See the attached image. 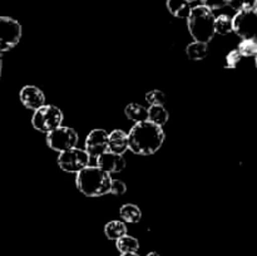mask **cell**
<instances>
[{
  "label": "cell",
  "instance_id": "obj_4",
  "mask_svg": "<svg viewBox=\"0 0 257 256\" xmlns=\"http://www.w3.org/2000/svg\"><path fill=\"white\" fill-rule=\"evenodd\" d=\"M63 112L53 104H44L34 110L32 118L33 127L42 133H49L62 125Z\"/></svg>",
  "mask_w": 257,
  "mask_h": 256
},
{
  "label": "cell",
  "instance_id": "obj_26",
  "mask_svg": "<svg viewBox=\"0 0 257 256\" xmlns=\"http://www.w3.org/2000/svg\"><path fill=\"white\" fill-rule=\"evenodd\" d=\"M200 2L202 3V5L207 7L208 9L217 10V9H222L223 7H226L230 0H200Z\"/></svg>",
  "mask_w": 257,
  "mask_h": 256
},
{
  "label": "cell",
  "instance_id": "obj_25",
  "mask_svg": "<svg viewBox=\"0 0 257 256\" xmlns=\"http://www.w3.org/2000/svg\"><path fill=\"white\" fill-rule=\"evenodd\" d=\"M125 191H127V186L123 181L120 180H113L110 181V187H109V193L114 196H122L124 195Z\"/></svg>",
  "mask_w": 257,
  "mask_h": 256
},
{
  "label": "cell",
  "instance_id": "obj_14",
  "mask_svg": "<svg viewBox=\"0 0 257 256\" xmlns=\"http://www.w3.org/2000/svg\"><path fill=\"white\" fill-rule=\"evenodd\" d=\"M104 235L109 240H118L122 236L127 235V225L123 221L113 220L105 223L104 226Z\"/></svg>",
  "mask_w": 257,
  "mask_h": 256
},
{
  "label": "cell",
  "instance_id": "obj_29",
  "mask_svg": "<svg viewBox=\"0 0 257 256\" xmlns=\"http://www.w3.org/2000/svg\"><path fill=\"white\" fill-rule=\"evenodd\" d=\"M146 256H161V255L158 252H156V251H152V252L147 253V255H146Z\"/></svg>",
  "mask_w": 257,
  "mask_h": 256
},
{
  "label": "cell",
  "instance_id": "obj_22",
  "mask_svg": "<svg viewBox=\"0 0 257 256\" xmlns=\"http://www.w3.org/2000/svg\"><path fill=\"white\" fill-rule=\"evenodd\" d=\"M227 5L236 12L255 10L257 7V0H230Z\"/></svg>",
  "mask_w": 257,
  "mask_h": 256
},
{
  "label": "cell",
  "instance_id": "obj_5",
  "mask_svg": "<svg viewBox=\"0 0 257 256\" xmlns=\"http://www.w3.org/2000/svg\"><path fill=\"white\" fill-rule=\"evenodd\" d=\"M22 25L10 17H0V53L14 49L22 39Z\"/></svg>",
  "mask_w": 257,
  "mask_h": 256
},
{
  "label": "cell",
  "instance_id": "obj_9",
  "mask_svg": "<svg viewBox=\"0 0 257 256\" xmlns=\"http://www.w3.org/2000/svg\"><path fill=\"white\" fill-rule=\"evenodd\" d=\"M108 135L107 131L102 128H97L89 132V135L85 138V152L89 155V157H99L102 153L108 151Z\"/></svg>",
  "mask_w": 257,
  "mask_h": 256
},
{
  "label": "cell",
  "instance_id": "obj_1",
  "mask_svg": "<svg viewBox=\"0 0 257 256\" xmlns=\"http://www.w3.org/2000/svg\"><path fill=\"white\" fill-rule=\"evenodd\" d=\"M128 150L138 156H151L165 142V132L161 125L150 120L137 122L128 133Z\"/></svg>",
  "mask_w": 257,
  "mask_h": 256
},
{
  "label": "cell",
  "instance_id": "obj_23",
  "mask_svg": "<svg viewBox=\"0 0 257 256\" xmlns=\"http://www.w3.org/2000/svg\"><path fill=\"white\" fill-rule=\"evenodd\" d=\"M146 100L150 105H163L166 102V95L162 90L153 89L146 93Z\"/></svg>",
  "mask_w": 257,
  "mask_h": 256
},
{
  "label": "cell",
  "instance_id": "obj_19",
  "mask_svg": "<svg viewBox=\"0 0 257 256\" xmlns=\"http://www.w3.org/2000/svg\"><path fill=\"white\" fill-rule=\"evenodd\" d=\"M168 117H170V114H168V110L166 109L165 105H151L148 108L147 120L155 123V124L162 127L167 123Z\"/></svg>",
  "mask_w": 257,
  "mask_h": 256
},
{
  "label": "cell",
  "instance_id": "obj_27",
  "mask_svg": "<svg viewBox=\"0 0 257 256\" xmlns=\"http://www.w3.org/2000/svg\"><path fill=\"white\" fill-rule=\"evenodd\" d=\"M3 55H4V53H0V79H2L3 74Z\"/></svg>",
  "mask_w": 257,
  "mask_h": 256
},
{
  "label": "cell",
  "instance_id": "obj_24",
  "mask_svg": "<svg viewBox=\"0 0 257 256\" xmlns=\"http://www.w3.org/2000/svg\"><path fill=\"white\" fill-rule=\"evenodd\" d=\"M242 59V55L238 53L237 49L231 50L227 55H226V64L225 68H228V69H233V68L237 67L238 63Z\"/></svg>",
  "mask_w": 257,
  "mask_h": 256
},
{
  "label": "cell",
  "instance_id": "obj_15",
  "mask_svg": "<svg viewBox=\"0 0 257 256\" xmlns=\"http://www.w3.org/2000/svg\"><path fill=\"white\" fill-rule=\"evenodd\" d=\"M124 114L128 119L135 120L136 123L143 122V120H147L148 118V108L142 104H138V103H130L124 108Z\"/></svg>",
  "mask_w": 257,
  "mask_h": 256
},
{
  "label": "cell",
  "instance_id": "obj_11",
  "mask_svg": "<svg viewBox=\"0 0 257 256\" xmlns=\"http://www.w3.org/2000/svg\"><path fill=\"white\" fill-rule=\"evenodd\" d=\"M97 166L100 170L110 173H119L124 170L125 160L123 158V155H117L107 151L102 153L99 157H97Z\"/></svg>",
  "mask_w": 257,
  "mask_h": 256
},
{
  "label": "cell",
  "instance_id": "obj_28",
  "mask_svg": "<svg viewBox=\"0 0 257 256\" xmlns=\"http://www.w3.org/2000/svg\"><path fill=\"white\" fill-rule=\"evenodd\" d=\"M120 256H141L137 252H130V253H120Z\"/></svg>",
  "mask_w": 257,
  "mask_h": 256
},
{
  "label": "cell",
  "instance_id": "obj_12",
  "mask_svg": "<svg viewBox=\"0 0 257 256\" xmlns=\"http://www.w3.org/2000/svg\"><path fill=\"white\" fill-rule=\"evenodd\" d=\"M128 150V136L124 131L114 130L108 135V151L123 155Z\"/></svg>",
  "mask_w": 257,
  "mask_h": 256
},
{
  "label": "cell",
  "instance_id": "obj_30",
  "mask_svg": "<svg viewBox=\"0 0 257 256\" xmlns=\"http://www.w3.org/2000/svg\"><path fill=\"white\" fill-rule=\"evenodd\" d=\"M186 2H187V3H190V4H191V3H195V2H198V0H186Z\"/></svg>",
  "mask_w": 257,
  "mask_h": 256
},
{
  "label": "cell",
  "instance_id": "obj_17",
  "mask_svg": "<svg viewBox=\"0 0 257 256\" xmlns=\"http://www.w3.org/2000/svg\"><path fill=\"white\" fill-rule=\"evenodd\" d=\"M119 216L120 218H123V221L128 223H137L140 222L141 218H142V212H141L140 207L137 205H133V203H125L120 207L119 210Z\"/></svg>",
  "mask_w": 257,
  "mask_h": 256
},
{
  "label": "cell",
  "instance_id": "obj_21",
  "mask_svg": "<svg viewBox=\"0 0 257 256\" xmlns=\"http://www.w3.org/2000/svg\"><path fill=\"white\" fill-rule=\"evenodd\" d=\"M237 50L242 57H255L257 53L256 38H252V39H242V42L238 44Z\"/></svg>",
  "mask_w": 257,
  "mask_h": 256
},
{
  "label": "cell",
  "instance_id": "obj_3",
  "mask_svg": "<svg viewBox=\"0 0 257 256\" xmlns=\"http://www.w3.org/2000/svg\"><path fill=\"white\" fill-rule=\"evenodd\" d=\"M215 19L212 10L205 5L191 8L187 17V28L196 42L210 43L215 37Z\"/></svg>",
  "mask_w": 257,
  "mask_h": 256
},
{
  "label": "cell",
  "instance_id": "obj_16",
  "mask_svg": "<svg viewBox=\"0 0 257 256\" xmlns=\"http://www.w3.org/2000/svg\"><path fill=\"white\" fill-rule=\"evenodd\" d=\"M186 54L191 60H202L208 54V44L202 42H192L186 48Z\"/></svg>",
  "mask_w": 257,
  "mask_h": 256
},
{
  "label": "cell",
  "instance_id": "obj_10",
  "mask_svg": "<svg viewBox=\"0 0 257 256\" xmlns=\"http://www.w3.org/2000/svg\"><path fill=\"white\" fill-rule=\"evenodd\" d=\"M23 105L28 109L35 110L45 104V95L37 85H25L19 93Z\"/></svg>",
  "mask_w": 257,
  "mask_h": 256
},
{
  "label": "cell",
  "instance_id": "obj_13",
  "mask_svg": "<svg viewBox=\"0 0 257 256\" xmlns=\"http://www.w3.org/2000/svg\"><path fill=\"white\" fill-rule=\"evenodd\" d=\"M166 7L173 17L181 19H187L191 12V4L186 0H166Z\"/></svg>",
  "mask_w": 257,
  "mask_h": 256
},
{
  "label": "cell",
  "instance_id": "obj_18",
  "mask_svg": "<svg viewBox=\"0 0 257 256\" xmlns=\"http://www.w3.org/2000/svg\"><path fill=\"white\" fill-rule=\"evenodd\" d=\"M115 247L120 253H130V252H137L140 250V242L133 236L127 235L122 236L118 240H115Z\"/></svg>",
  "mask_w": 257,
  "mask_h": 256
},
{
  "label": "cell",
  "instance_id": "obj_20",
  "mask_svg": "<svg viewBox=\"0 0 257 256\" xmlns=\"http://www.w3.org/2000/svg\"><path fill=\"white\" fill-rule=\"evenodd\" d=\"M215 33L220 35H227L232 33V18L228 15H220L215 19Z\"/></svg>",
  "mask_w": 257,
  "mask_h": 256
},
{
  "label": "cell",
  "instance_id": "obj_8",
  "mask_svg": "<svg viewBox=\"0 0 257 256\" xmlns=\"http://www.w3.org/2000/svg\"><path fill=\"white\" fill-rule=\"evenodd\" d=\"M257 14L255 10L237 12L232 18V32L236 33L242 39L256 38Z\"/></svg>",
  "mask_w": 257,
  "mask_h": 256
},
{
  "label": "cell",
  "instance_id": "obj_7",
  "mask_svg": "<svg viewBox=\"0 0 257 256\" xmlns=\"http://www.w3.org/2000/svg\"><path fill=\"white\" fill-rule=\"evenodd\" d=\"M89 155L84 150L73 147L60 152L57 158V163L60 170L64 172L78 173L89 165Z\"/></svg>",
  "mask_w": 257,
  "mask_h": 256
},
{
  "label": "cell",
  "instance_id": "obj_2",
  "mask_svg": "<svg viewBox=\"0 0 257 256\" xmlns=\"http://www.w3.org/2000/svg\"><path fill=\"white\" fill-rule=\"evenodd\" d=\"M112 177L108 172L100 170L98 166H89L77 173L75 185L87 197H99L109 193Z\"/></svg>",
  "mask_w": 257,
  "mask_h": 256
},
{
  "label": "cell",
  "instance_id": "obj_6",
  "mask_svg": "<svg viewBox=\"0 0 257 256\" xmlns=\"http://www.w3.org/2000/svg\"><path fill=\"white\" fill-rule=\"evenodd\" d=\"M78 140H79L78 133L73 128L65 127V125H59L52 132L47 133V138H45L48 147L59 153L77 147Z\"/></svg>",
  "mask_w": 257,
  "mask_h": 256
}]
</instances>
